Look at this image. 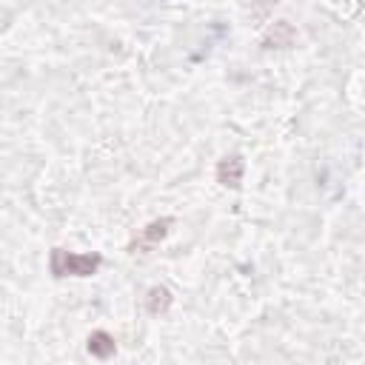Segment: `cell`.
Masks as SVG:
<instances>
[{"label":"cell","instance_id":"cell-7","mask_svg":"<svg viewBox=\"0 0 365 365\" xmlns=\"http://www.w3.org/2000/svg\"><path fill=\"white\" fill-rule=\"evenodd\" d=\"M251 3H254V17H265L279 0H251Z\"/></svg>","mask_w":365,"mask_h":365},{"label":"cell","instance_id":"cell-4","mask_svg":"<svg viewBox=\"0 0 365 365\" xmlns=\"http://www.w3.org/2000/svg\"><path fill=\"white\" fill-rule=\"evenodd\" d=\"M294 43H297V29L288 20H274L262 31V37H259V48H265V51H271V48H291Z\"/></svg>","mask_w":365,"mask_h":365},{"label":"cell","instance_id":"cell-1","mask_svg":"<svg viewBox=\"0 0 365 365\" xmlns=\"http://www.w3.org/2000/svg\"><path fill=\"white\" fill-rule=\"evenodd\" d=\"M103 265V254L100 251H68V248H51L48 251V271L54 279H66V277H94Z\"/></svg>","mask_w":365,"mask_h":365},{"label":"cell","instance_id":"cell-3","mask_svg":"<svg viewBox=\"0 0 365 365\" xmlns=\"http://www.w3.org/2000/svg\"><path fill=\"white\" fill-rule=\"evenodd\" d=\"M242 177H245V157L240 151H231L225 157L217 160L214 165V180L228 188V191H240L242 188Z\"/></svg>","mask_w":365,"mask_h":365},{"label":"cell","instance_id":"cell-2","mask_svg":"<svg viewBox=\"0 0 365 365\" xmlns=\"http://www.w3.org/2000/svg\"><path fill=\"white\" fill-rule=\"evenodd\" d=\"M174 222H177L174 217H157V220L145 222V225L131 237V242L125 245V251H128L131 257H137V254H151V251L171 234Z\"/></svg>","mask_w":365,"mask_h":365},{"label":"cell","instance_id":"cell-6","mask_svg":"<svg viewBox=\"0 0 365 365\" xmlns=\"http://www.w3.org/2000/svg\"><path fill=\"white\" fill-rule=\"evenodd\" d=\"M86 351H88L94 359H111V356L117 354V339H114L108 331L97 328V331H91V334L86 336Z\"/></svg>","mask_w":365,"mask_h":365},{"label":"cell","instance_id":"cell-5","mask_svg":"<svg viewBox=\"0 0 365 365\" xmlns=\"http://www.w3.org/2000/svg\"><path fill=\"white\" fill-rule=\"evenodd\" d=\"M143 305H145V311L151 317H165L171 311V305H174V294H171L168 285H151L145 291V297H143Z\"/></svg>","mask_w":365,"mask_h":365}]
</instances>
